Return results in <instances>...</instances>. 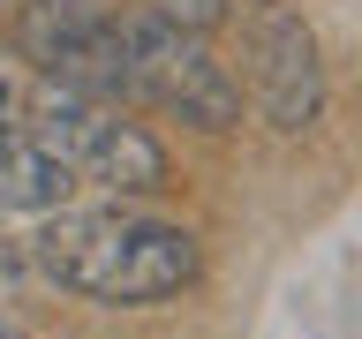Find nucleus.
Listing matches in <instances>:
<instances>
[{"label":"nucleus","instance_id":"f257e3e1","mask_svg":"<svg viewBox=\"0 0 362 339\" xmlns=\"http://www.w3.org/2000/svg\"><path fill=\"white\" fill-rule=\"evenodd\" d=\"M23 264L45 271L53 287L83 294V302L144 309V302L197 287L204 249L189 226H166L151 211H136V203H61L23 242Z\"/></svg>","mask_w":362,"mask_h":339},{"label":"nucleus","instance_id":"f03ea898","mask_svg":"<svg viewBox=\"0 0 362 339\" xmlns=\"http://www.w3.org/2000/svg\"><path fill=\"white\" fill-rule=\"evenodd\" d=\"M23 129H30V143H38L76 189H98V196H113V203L174 189V158H166V143H158L144 121H129L113 98H83V90L45 83Z\"/></svg>","mask_w":362,"mask_h":339},{"label":"nucleus","instance_id":"7ed1b4c3","mask_svg":"<svg viewBox=\"0 0 362 339\" xmlns=\"http://www.w3.org/2000/svg\"><path fill=\"white\" fill-rule=\"evenodd\" d=\"M121 61H129V98L174 113L204 136H234L242 129V90H234V68L211 53L204 30H181V23L151 16V8H121Z\"/></svg>","mask_w":362,"mask_h":339},{"label":"nucleus","instance_id":"20e7f679","mask_svg":"<svg viewBox=\"0 0 362 339\" xmlns=\"http://www.w3.org/2000/svg\"><path fill=\"white\" fill-rule=\"evenodd\" d=\"M234 90H249V106H257V121H264L272 136H310L317 121H325L332 83H325V53H317V30L302 23V8L264 0V8L249 16V30H242V83Z\"/></svg>","mask_w":362,"mask_h":339},{"label":"nucleus","instance_id":"39448f33","mask_svg":"<svg viewBox=\"0 0 362 339\" xmlns=\"http://www.w3.org/2000/svg\"><path fill=\"white\" fill-rule=\"evenodd\" d=\"M8 38L45 83L83 90V98H129V61H121V23L98 0H23Z\"/></svg>","mask_w":362,"mask_h":339},{"label":"nucleus","instance_id":"423d86ee","mask_svg":"<svg viewBox=\"0 0 362 339\" xmlns=\"http://www.w3.org/2000/svg\"><path fill=\"white\" fill-rule=\"evenodd\" d=\"M68 196H76V181L30 143V129H8L0 121V219H45Z\"/></svg>","mask_w":362,"mask_h":339},{"label":"nucleus","instance_id":"0eeeda50","mask_svg":"<svg viewBox=\"0 0 362 339\" xmlns=\"http://www.w3.org/2000/svg\"><path fill=\"white\" fill-rule=\"evenodd\" d=\"M136 8H151V16L181 23V30H219L234 16V0H136Z\"/></svg>","mask_w":362,"mask_h":339},{"label":"nucleus","instance_id":"6e6552de","mask_svg":"<svg viewBox=\"0 0 362 339\" xmlns=\"http://www.w3.org/2000/svg\"><path fill=\"white\" fill-rule=\"evenodd\" d=\"M16 279H23V256H16V249H0V294L16 287Z\"/></svg>","mask_w":362,"mask_h":339},{"label":"nucleus","instance_id":"1a4fd4ad","mask_svg":"<svg viewBox=\"0 0 362 339\" xmlns=\"http://www.w3.org/2000/svg\"><path fill=\"white\" fill-rule=\"evenodd\" d=\"M0 113H8V83H0Z\"/></svg>","mask_w":362,"mask_h":339}]
</instances>
